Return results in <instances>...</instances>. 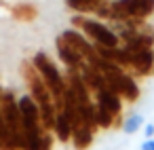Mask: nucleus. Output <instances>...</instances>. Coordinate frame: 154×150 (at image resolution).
Segmentation results:
<instances>
[{
	"label": "nucleus",
	"instance_id": "nucleus-11",
	"mask_svg": "<svg viewBox=\"0 0 154 150\" xmlns=\"http://www.w3.org/2000/svg\"><path fill=\"white\" fill-rule=\"evenodd\" d=\"M55 49H57V55L61 59V64H66V70H80L82 66V57L66 42L63 36H57L55 40Z\"/></svg>",
	"mask_w": 154,
	"mask_h": 150
},
{
	"label": "nucleus",
	"instance_id": "nucleus-15",
	"mask_svg": "<svg viewBox=\"0 0 154 150\" xmlns=\"http://www.w3.org/2000/svg\"><path fill=\"white\" fill-rule=\"evenodd\" d=\"M141 125H143V116H141V114H131V116L122 123V131L131 135V133L139 131V127H141Z\"/></svg>",
	"mask_w": 154,
	"mask_h": 150
},
{
	"label": "nucleus",
	"instance_id": "nucleus-6",
	"mask_svg": "<svg viewBox=\"0 0 154 150\" xmlns=\"http://www.w3.org/2000/svg\"><path fill=\"white\" fill-rule=\"evenodd\" d=\"M103 78H106V85L122 99V102H129V104H133V102H137L139 99V95H141V91H139V85H137V80H135V76L133 74H129L127 70H122V68H116V70H112V72H108V74H103Z\"/></svg>",
	"mask_w": 154,
	"mask_h": 150
},
{
	"label": "nucleus",
	"instance_id": "nucleus-5",
	"mask_svg": "<svg viewBox=\"0 0 154 150\" xmlns=\"http://www.w3.org/2000/svg\"><path fill=\"white\" fill-rule=\"evenodd\" d=\"M112 21L125 23L129 19H148L154 13V0H112Z\"/></svg>",
	"mask_w": 154,
	"mask_h": 150
},
{
	"label": "nucleus",
	"instance_id": "nucleus-17",
	"mask_svg": "<svg viewBox=\"0 0 154 150\" xmlns=\"http://www.w3.org/2000/svg\"><path fill=\"white\" fill-rule=\"evenodd\" d=\"M40 150H53V131H45V133H42Z\"/></svg>",
	"mask_w": 154,
	"mask_h": 150
},
{
	"label": "nucleus",
	"instance_id": "nucleus-10",
	"mask_svg": "<svg viewBox=\"0 0 154 150\" xmlns=\"http://www.w3.org/2000/svg\"><path fill=\"white\" fill-rule=\"evenodd\" d=\"M93 99H95V104H99V106H103L106 110H110L114 116H120V114H122V99H120L108 85H103L101 89H97V91L93 93Z\"/></svg>",
	"mask_w": 154,
	"mask_h": 150
},
{
	"label": "nucleus",
	"instance_id": "nucleus-3",
	"mask_svg": "<svg viewBox=\"0 0 154 150\" xmlns=\"http://www.w3.org/2000/svg\"><path fill=\"white\" fill-rule=\"evenodd\" d=\"M32 61H34L36 70L40 72L42 80L47 83V87H49V91H51V95H53V102H55V106H57V110H59V104H61L63 93H66V89H68L66 76L59 72V68L53 64V59H51L47 53H42V51H38Z\"/></svg>",
	"mask_w": 154,
	"mask_h": 150
},
{
	"label": "nucleus",
	"instance_id": "nucleus-12",
	"mask_svg": "<svg viewBox=\"0 0 154 150\" xmlns=\"http://www.w3.org/2000/svg\"><path fill=\"white\" fill-rule=\"evenodd\" d=\"M55 137L61 144H68L72 139V120L63 110H57V118H55V127H53Z\"/></svg>",
	"mask_w": 154,
	"mask_h": 150
},
{
	"label": "nucleus",
	"instance_id": "nucleus-13",
	"mask_svg": "<svg viewBox=\"0 0 154 150\" xmlns=\"http://www.w3.org/2000/svg\"><path fill=\"white\" fill-rule=\"evenodd\" d=\"M11 15H13V19H17L21 23H30L38 17V7L32 2H19L15 7H11Z\"/></svg>",
	"mask_w": 154,
	"mask_h": 150
},
{
	"label": "nucleus",
	"instance_id": "nucleus-2",
	"mask_svg": "<svg viewBox=\"0 0 154 150\" xmlns=\"http://www.w3.org/2000/svg\"><path fill=\"white\" fill-rule=\"evenodd\" d=\"M19 110L23 118V150H40V139L45 133V127L40 123V110L38 104L32 99V95H21L19 99Z\"/></svg>",
	"mask_w": 154,
	"mask_h": 150
},
{
	"label": "nucleus",
	"instance_id": "nucleus-14",
	"mask_svg": "<svg viewBox=\"0 0 154 150\" xmlns=\"http://www.w3.org/2000/svg\"><path fill=\"white\" fill-rule=\"evenodd\" d=\"M101 2L103 0H66L68 9H72L76 13H82V15H89V13L95 15V11L99 9Z\"/></svg>",
	"mask_w": 154,
	"mask_h": 150
},
{
	"label": "nucleus",
	"instance_id": "nucleus-19",
	"mask_svg": "<svg viewBox=\"0 0 154 150\" xmlns=\"http://www.w3.org/2000/svg\"><path fill=\"white\" fill-rule=\"evenodd\" d=\"M143 135H146V137H152V135H154V125H152V123H150V125H146Z\"/></svg>",
	"mask_w": 154,
	"mask_h": 150
},
{
	"label": "nucleus",
	"instance_id": "nucleus-7",
	"mask_svg": "<svg viewBox=\"0 0 154 150\" xmlns=\"http://www.w3.org/2000/svg\"><path fill=\"white\" fill-rule=\"evenodd\" d=\"M127 59H129V66H127V72L133 74L135 78H146V76H152L154 74V47H148V49H127Z\"/></svg>",
	"mask_w": 154,
	"mask_h": 150
},
{
	"label": "nucleus",
	"instance_id": "nucleus-8",
	"mask_svg": "<svg viewBox=\"0 0 154 150\" xmlns=\"http://www.w3.org/2000/svg\"><path fill=\"white\" fill-rule=\"evenodd\" d=\"M61 36L66 38V42L82 57V61H91L95 55H97V49H95V45L82 34V32H78V30H63L61 32Z\"/></svg>",
	"mask_w": 154,
	"mask_h": 150
},
{
	"label": "nucleus",
	"instance_id": "nucleus-16",
	"mask_svg": "<svg viewBox=\"0 0 154 150\" xmlns=\"http://www.w3.org/2000/svg\"><path fill=\"white\" fill-rule=\"evenodd\" d=\"M2 93V89H0ZM9 148V133H7V125H5V118H2V110H0V150H7Z\"/></svg>",
	"mask_w": 154,
	"mask_h": 150
},
{
	"label": "nucleus",
	"instance_id": "nucleus-9",
	"mask_svg": "<svg viewBox=\"0 0 154 150\" xmlns=\"http://www.w3.org/2000/svg\"><path fill=\"white\" fill-rule=\"evenodd\" d=\"M95 137V129H91L78 114L72 118V146L74 150H89Z\"/></svg>",
	"mask_w": 154,
	"mask_h": 150
},
{
	"label": "nucleus",
	"instance_id": "nucleus-4",
	"mask_svg": "<svg viewBox=\"0 0 154 150\" xmlns=\"http://www.w3.org/2000/svg\"><path fill=\"white\" fill-rule=\"evenodd\" d=\"M72 26L78 28L93 45H99V47H118L120 45V38L112 28H108L106 23H101L97 19H89L82 13L72 17Z\"/></svg>",
	"mask_w": 154,
	"mask_h": 150
},
{
	"label": "nucleus",
	"instance_id": "nucleus-1",
	"mask_svg": "<svg viewBox=\"0 0 154 150\" xmlns=\"http://www.w3.org/2000/svg\"><path fill=\"white\" fill-rule=\"evenodd\" d=\"M17 99L19 97L11 89H5L0 93V110H2V118L7 125V133H9L7 150H23V118H21Z\"/></svg>",
	"mask_w": 154,
	"mask_h": 150
},
{
	"label": "nucleus",
	"instance_id": "nucleus-18",
	"mask_svg": "<svg viewBox=\"0 0 154 150\" xmlns=\"http://www.w3.org/2000/svg\"><path fill=\"white\" fill-rule=\"evenodd\" d=\"M141 150H154V139L152 137H146V142L141 144Z\"/></svg>",
	"mask_w": 154,
	"mask_h": 150
}]
</instances>
